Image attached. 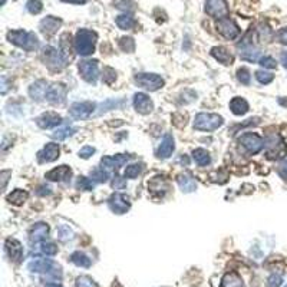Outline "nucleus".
Here are the masks:
<instances>
[{"label": "nucleus", "instance_id": "nucleus-35", "mask_svg": "<svg viewBox=\"0 0 287 287\" xmlns=\"http://www.w3.org/2000/svg\"><path fill=\"white\" fill-rule=\"evenodd\" d=\"M91 178L95 183H106L109 178V172H108V170H105L102 167L95 168L94 171H91Z\"/></svg>", "mask_w": 287, "mask_h": 287}, {"label": "nucleus", "instance_id": "nucleus-59", "mask_svg": "<svg viewBox=\"0 0 287 287\" xmlns=\"http://www.w3.org/2000/svg\"><path fill=\"white\" fill-rule=\"evenodd\" d=\"M46 287H62V286H59V285H52V283H51V285H48Z\"/></svg>", "mask_w": 287, "mask_h": 287}, {"label": "nucleus", "instance_id": "nucleus-26", "mask_svg": "<svg viewBox=\"0 0 287 287\" xmlns=\"http://www.w3.org/2000/svg\"><path fill=\"white\" fill-rule=\"evenodd\" d=\"M177 183L180 185V188L183 190V192H192L197 190V181L190 174H180L177 178Z\"/></svg>", "mask_w": 287, "mask_h": 287}, {"label": "nucleus", "instance_id": "nucleus-14", "mask_svg": "<svg viewBox=\"0 0 287 287\" xmlns=\"http://www.w3.org/2000/svg\"><path fill=\"white\" fill-rule=\"evenodd\" d=\"M66 96V88L62 83H51L46 92V101L49 104L59 105L65 102Z\"/></svg>", "mask_w": 287, "mask_h": 287}, {"label": "nucleus", "instance_id": "nucleus-53", "mask_svg": "<svg viewBox=\"0 0 287 287\" xmlns=\"http://www.w3.org/2000/svg\"><path fill=\"white\" fill-rule=\"evenodd\" d=\"M125 181L119 177V175H115L114 177V181H112V187L115 188V190H119V188H124L125 187Z\"/></svg>", "mask_w": 287, "mask_h": 287}, {"label": "nucleus", "instance_id": "nucleus-23", "mask_svg": "<svg viewBox=\"0 0 287 287\" xmlns=\"http://www.w3.org/2000/svg\"><path fill=\"white\" fill-rule=\"evenodd\" d=\"M49 83L46 80H36L35 83L30 85L29 88V95L32 96V99L35 101H43L46 99V92H48Z\"/></svg>", "mask_w": 287, "mask_h": 287}, {"label": "nucleus", "instance_id": "nucleus-48", "mask_svg": "<svg viewBox=\"0 0 287 287\" xmlns=\"http://www.w3.org/2000/svg\"><path fill=\"white\" fill-rule=\"evenodd\" d=\"M259 62H260V65L263 68H267V69H274V68L277 66L276 60H274L271 56H263Z\"/></svg>", "mask_w": 287, "mask_h": 287}, {"label": "nucleus", "instance_id": "nucleus-24", "mask_svg": "<svg viewBox=\"0 0 287 287\" xmlns=\"http://www.w3.org/2000/svg\"><path fill=\"white\" fill-rule=\"evenodd\" d=\"M174 150H175V144H174L172 135L171 134H165L164 138H162V141H161V144H159V147H158V157L162 158V159L170 158L172 155Z\"/></svg>", "mask_w": 287, "mask_h": 287}, {"label": "nucleus", "instance_id": "nucleus-39", "mask_svg": "<svg viewBox=\"0 0 287 287\" xmlns=\"http://www.w3.org/2000/svg\"><path fill=\"white\" fill-rule=\"evenodd\" d=\"M43 9V4L40 0H29L26 3V10L32 15H39Z\"/></svg>", "mask_w": 287, "mask_h": 287}, {"label": "nucleus", "instance_id": "nucleus-13", "mask_svg": "<svg viewBox=\"0 0 287 287\" xmlns=\"http://www.w3.org/2000/svg\"><path fill=\"white\" fill-rule=\"evenodd\" d=\"M96 109V105L94 102H75L72 104L71 109H69V114L75 118V119H86L89 118Z\"/></svg>", "mask_w": 287, "mask_h": 287}, {"label": "nucleus", "instance_id": "nucleus-41", "mask_svg": "<svg viewBox=\"0 0 287 287\" xmlns=\"http://www.w3.org/2000/svg\"><path fill=\"white\" fill-rule=\"evenodd\" d=\"M115 7L125 10V12H132L135 9V3L132 0H114Z\"/></svg>", "mask_w": 287, "mask_h": 287}, {"label": "nucleus", "instance_id": "nucleus-19", "mask_svg": "<svg viewBox=\"0 0 287 287\" xmlns=\"http://www.w3.org/2000/svg\"><path fill=\"white\" fill-rule=\"evenodd\" d=\"M49 235V226L45 223H36L29 230V240L30 243H43Z\"/></svg>", "mask_w": 287, "mask_h": 287}, {"label": "nucleus", "instance_id": "nucleus-6", "mask_svg": "<svg viewBox=\"0 0 287 287\" xmlns=\"http://www.w3.org/2000/svg\"><path fill=\"white\" fill-rule=\"evenodd\" d=\"M238 142H240V144L243 145V148H244L249 154H251V155L259 154L261 150L264 148V145H266L260 135L253 134V132H246V134H243V135L238 138Z\"/></svg>", "mask_w": 287, "mask_h": 287}, {"label": "nucleus", "instance_id": "nucleus-51", "mask_svg": "<svg viewBox=\"0 0 287 287\" xmlns=\"http://www.w3.org/2000/svg\"><path fill=\"white\" fill-rule=\"evenodd\" d=\"M36 194L40 195V197H45V195H51L52 191H51V187H48V185H40V187L38 188Z\"/></svg>", "mask_w": 287, "mask_h": 287}, {"label": "nucleus", "instance_id": "nucleus-52", "mask_svg": "<svg viewBox=\"0 0 287 287\" xmlns=\"http://www.w3.org/2000/svg\"><path fill=\"white\" fill-rule=\"evenodd\" d=\"M259 35H260L261 39H271V32L267 26H263L261 25L260 29H259Z\"/></svg>", "mask_w": 287, "mask_h": 287}, {"label": "nucleus", "instance_id": "nucleus-58", "mask_svg": "<svg viewBox=\"0 0 287 287\" xmlns=\"http://www.w3.org/2000/svg\"><path fill=\"white\" fill-rule=\"evenodd\" d=\"M63 3H72V4H85L88 0H60Z\"/></svg>", "mask_w": 287, "mask_h": 287}, {"label": "nucleus", "instance_id": "nucleus-42", "mask_svg": "<svg viewBox=\"0 0 287 287\" xmlns=\"http://www.w3.org/2000/svg\"><path fill=\"white\" fill-rule=\"evenodd\" d=\"M256 79L260 82L261 85H267V83L273 82L274 75L270 74V72H266V71H257V72H256Z\"/></svg>", "mask_w": 287, "mask_h": 287}, {"label": "nucleus", "instance_id": "nucleus-32", "mask_svg": "<svg viewBox=\"0 0 287 287\" xmlns=\"http://www.w3.org/2000/svg\"><path fill=\"white\" fill-rule=\"evenodd\" d=\"M78 130H77V128H74V127H68V125H65V127H60V128L55 130V132L52 134V138L53 139H56V141H63V139H66V138L72 136Z\"/></svg>", "mask_w": 287, "mask_h": 287}, {"label": "nucleus", "instance_id": "nucleus-49", "mask_svg": "<svg viewBox=\"0 0 287 287\" xmlns=\"http://www.w3.org/2000/svg\"><path fill=\"white\" fill-rule=\"evenodd\" d=\"M277 172H279V175H280L283 180H286L287 181V155L280 159V162H279V165H277Z\"/></svg>", "mask_w": 287, "mask_h": 287}, {"label": "nucleus", "instance_id": "nucleus-44", "mask_svg": "<svg viewBox=\"0 0 287 287\" xmlns=\"http://www.w3.org/2000/svg\"><path fill=\"white\" fill-rule=\"evenodd\" d=\"M40 251L46 256H55L57 253V247L53 243H40Z\"/></svg>", "mask_w": 287, "mask_h": 287}, {"label": "nucleus", "instance_id": "nucleus-2", "mask_svg": "<svg viewBox=\"0 0 287 287\" xmlns=\"http://www.w3.org/2000/svg\"><path fill=\"white\" fill-rule=\"evenodd\" d=\"M7 39L10 43L25 49L26 52H33L39 49V39L33 32L27 30H10L7 33Z\"/></svg>", "mask_w": 287, "mask_h": 287}, {"label": "nucleus", "instance_id": "nucleus-57", "mask_svg": "<svg viewBox=\"0 0 287 287\" xmlns=\"http://www.w3.org/2000/svg\"><path fill=\"white\" fill-rule=\"evenodd\" d=\"M280 62H282V65L287 68V51H283L282 55H280Z\"/></svg>", "mask_w": 287, "mask_h": 287}, {"label": "nucleus", "instance_id": "nucleus-40", "mask_svg": "<svg viewBox=\"0 0 287 287\" xmlns=\"http://www.w3.org/2000/svg\"><path fill=\"white\" fill-rule=\"evenodd\" d=\"M237 79L243 83V85H250L251 82V75H250V71L247 68H240L237 71Z\"/></svg>", "mask_w": 287, "mask_h": 287}, {"label": "nucleus", "instance_id": "nucleus-9", "mask_svg": "<svg viewBox=\"0 0 287 287\" xmlns=\"http://www.w3.org/2000/svg\"><path fill=\"white\" fill-rule=\"evenodd\" d=\"M204 10L209 16L218 20L223 18H229V4L226 0H206Z\"/></svg>", "mask_w": 287, "mask_h": 287}, {"label": "nucleus", "instance_id": "nucleus-36", "mask_svg": "<svg viewBox=\"0 0 287 287\" xmlns=\"http://www.w3.org/2000/svg\"><path fill=\"white\" fill-rule=\"evenodd\" d=\"M122 104H124V101H118V99H108V101H105L104 104H101L98 114L101 115V114H104V112L109 111V109H115V108H118V106H122Z\"/></svg>", "mask_w": 287, "mask_h": 287}, {"label": "nucleus", "instance_id": "nucleus-20", "mask_svg": "<svg viewBox=\"0 0 287 287\" xmlns=\"http://www.w3.org/2000/svg\"><path fill=\"white\" fill-rule=\"evenodd\" d=\"M128 154H118L115 157H104L101 159V167L105 170H119L130 161Z\"/></svg>", "mask_w": 287, "mask_h": 287}, {"label": "nucleus", "instance_id": "nucleus-17", "mask_svg": "<svg viewBox=\"0 0 287 287\" xmlns=\"http://www.w3.org/2000/svg\"><path fill=\"white\" fill-rule=\"evenodd\" d=\"M59 144H55V142H49L43 147L42 151L38 153V159L39 162L45 164V162H53L59 158Z\"/></svg>", "mask_w": 287, "mask_h": 287}, {"label": "nucleus", "instance_id": "nucleus-3", "mask_svg": "<svg viewBox=\"0 0 287 287\" xmlns=\"http://www.w3.org/2000/svg\"><path fill=\"white\" fill-rule=\"evenodd\" d=\"M27 268L32 273H42L46 276H52L55 279H62L60 267L51 259H35L27 264Z\"/></svg>", "mask_w": 287, "mask_h": 287}, {"label": "nucleus", "instance_id": "nucleus-45", "mask_svg": "<svg viewBox=\"0 0 287 287\" xmlns=\"http://www.w3.org/2000/svg\"><path fill=\"white\" fill-rule=\"evenodd\" d=\"M77 287H98V285L88 276H79L77 279Z\"/></svg>", "mask_w": 287, "mask_h": 287}, {"label": "nucleus", "instance_id": "nucleus-34", "mask_svg": "<svg viewBox=\"0 0 287 287\" xmlns=\"http://www.w3.org/2000/svg\"><path fill=\"white\" fill-rule=\"evenodd\" d=\"M142 171H144V164H132V165H128V167H127L124 175H125V178L135 180Z\"/></svg>", "mask_w": 287, "mask_h": 287}, {"label": "nucleus", "instance_id": "nucleus-54", "mask_svg": "<svg viewBox=\"0 0 287 287\" xmlns=\"http://www.w3.org/2000/svg\"><path fill=\"white\" fill-rule=\"evenodd\" d=\"M277 39H279V42H280V43L287 45V27L282 29V30H279V33H277Z\"/></svg>", "mask_w": 287, "mask_h": 287}, {"label": "nucleus", "instance_id": "nucleus-30", "mask_svg": "<svg viewBox=\"0 0 287 287\" xmlns=\"http://www.w3.org/2000/svg\"><path fill=\"white\" fill-rule=\"evenodd\" d=\"M115 22H116V26L119 27V29H122V30H131L132 27H135V25H136L135 19H134L131 15H128V13L119 15V16L115 19Z\"/></svg>", "mask_w": 287, "mask_h": 287}, {"label": "nucleus", "instance_id": "nucleus-8", "mask_svg": "<svg viewBox=\"0 0 287 287\" xmlns=\"http://www.w3.org/2000/svg\"><path fill=\"white\" fill-rule=\"evenodd\" d=\"M80 77L89 83H95L99 77V69H98V60L95 59H88V60H80L78 65Z\"/></svg>", "mask_w": 287, "mask_h": 287}, {"label": "nucleus", "instance_id": "nucleus-1", "mask_svg": "<svg viewBox=\"0 0 287 287\" xmlns=\"http://www.w3.org/2000/svg\"><path fill=\"white\" fill-rule=\"evenodd\" d=\"M96 33L89 30V29H79L75 35L74 46L75 52L80 56H89L95 52V45H96Z\"/></svg>", "mask_w": 287, "mask_h": 287}, {"label": "nucleus", "instance_id": "nucleus-25", "mask_svg": "<svg viewBox=\"0 0 287 287\" xmlns=\"http://www.w3.org/2000/svg\"><path fill=\"white\" fill-rule=\"evenodd\" d=\"M211 55L215 60H218L223 65H231L233 63V55L229 52L226 48L223 46H215L211 49Z\"/></svg>", "mask_w": 287, "mask_h": 287}, {"label": "nucleus", "instance_id": "nucleus-31", "mask_svg": "<svg viewBox=\"0 0 287 287\" xmlns=\"http://www.w3.org/2000/svg\"><path fill=\"white\" fill-rule=\"evenodd\" d=\"M192 158H194V161H195L200 167H207V165H210V162H211L210 154L206 150H203V148L194 150V151H192Z\"/></svg>", "mask_w": 287, "mask_h": 287}, {"label": "nucleus", "instance_id": "nucleus-47", "mask_svg": "<svg viewBox=\"0 0 287 287\" xmlns=\"http://www.w3.org/2000/svg\"><path fill=\"white\" fill-rule=\"evenodd\" d=\"M102 79H104L105 83H108V85H111L115 79H116V72L112 69V68H105L104 69V77H102Z\"/></svg>", "mask_w": 287, "mask_h": 287}, {"label": "nucleus", "instance_id": "nucleus-37", "mask_svg": "<svg viewBox=\"0 0 287 287\" xmlns=\"http://www.w3.org/2000/svg\"><path fill=\"white\" fill-rule=\"evenodd\" d=\"M119 48L127 53H132L135 51V40L132 38H121Z\"/></svg>", "mask_w": 287, "mask_h": 287}, {"label": "nucleus", "instance_id": "nucleus-38", "mask_svg": "<svg viewBox=\"0 0 287 287\" xmlns=\"http://www.w3.org/2000/svg\"><path fill=\"white\" fill-rule=\"evenodd\" d=\"M95 187L94 181L91 178H86V177H79L77 180V188L78 190H83V191H92Z\"/></svg>", "mask_w": 287, "mask_h": 287}, {"label": "nucleus", "instance_id": "nucleus-43", "mask_svg": "<svg viewBox=\"0 0 287 287\" xmlns=\"http://www.w3.org/2000/svg\"><path fill=\"white\" fill-rule=\"evenodd\" d=\"M57 235L62 241H68V240H72L74 238V233L72 230L68 227V226H60L57 229Z\"/></svg>", "mask_w": 287, "mask_h": 287}, {"label": "nucleus", "instance_id": "nucleus-33", "mask_svg": "<svg viewBox=\"0 0 287 287\" xmlns=\"http://www.w3.org/2000/svg\"><path fill=\"white\" fill-rule=\"evenodd\" d=\"M71 261L74 264H77L78 267H91L92 266V260L85 254V253H80V251H75L71 254Z\"/></svg>", "mask_w": 287, "mask_h": 287}, {"label": "nucleus", "instance_id": "nucleus-4", "mask_svg": "<svg viewBox=\"0 0 287 287\" xmlns=\"http://www.w3.org/2000/svg\"><path fill=\"white\" fill-rule=\"evenodd\" d=\"M224 119L223 116L217 115V114H206L201 112L198 115H195L194 118V130L198 131H215L218 130L220 127H223Z\"/></svg>", "mask_w": 287, "mask_h": 287}, {"label": "nucleus", "instance_id": "nucleus-18", "mask_svg": "<svg viewBox=\"0 0 287 287\" xmlns=\"http://www.w3.org/2000/svg\"><path fill=\"white\" fill-rule=\"evenodd\" d=\"M46 180L55 181V183H62V181H69L72 177V170L68 165H60L57 168H53L49 172H46Z\"/></svg>", "mask_w": 287, "mask_h": 287}, {"label": "nucleus", "instance_id": "nucleus-5", "mask_svg": "<svg viewBox=\"0 0 287 287\" xmlns=\"http://www.w3.org/2000/svg\"><path fill=\"white\" fill-rule=\"evenodd\" d=\"M42 59L46 63V66L49 69H52V71H62L66 66V63H68V60L65 59V56L62 55V52L57 51L53 46H46L43 49Z\"/></svg>", "mask_w": 287, "mask_h": 287}, {"label": "nucleus", "instance_id": "nucleus-7", "mask_svg": "<svg viewBox=\"0 0 287 287\" xmlns=\"http://www.w3.org/2000/svg\"><path fill=\"white\" fill-rule=\"evenodd\" d=\"M135 82L138 86L147 89V91H158L164 86V79L157 74H136L135 75Z\"/></svg>", "mask_w": 287, "mask_h": 287}, {"label": "nucleus", "instance_id": "nucleus-60", "mask_svg": "<svg viewBox=\"0 0 287 287\" xmlns=\"http://www.w3.org/2000/svg\"><path fill=\"white\" fill-rule=\"evenodd\" d=\"M285 287H287V285H286V286H285Z\"/></svg>", "mask_w": 287, "mask_h": 287}, {"label": "nucleus", "instance_id": "nucleus-10", "mask_svg": "<svg viewBox=\"0 0 287 287\" xmlns=\"http://www.w3.org/2000/svg\"><path fill=\"white\" fill-rule=\"evenodd\" d=\"M238 51H240V57L243 60H247V62H256L260 56V51L259 48H256V45H253V42L249 39V36H246L243 39V42H240L237 45Z\"/></svg>", "mask_w": 287, "mask_h": 287}, {"label": "nucleus", "instance_id": "nucleus-15", "mask_svg": "<svg viewBox=\"0 0 287 287\" xmlns=\"http://www.w3.org/2000/svg\"><path fill=\"white\" fill-rule=\"evenodd\" d=\"M134 108L136 112L142 114V115H148L153 112L154 109V104L153 101L150 99V96L147 94H142V92H138L134 95Z\"/></svg>", "mask_w": 287, "mask_h": 287}, {"label": "nucleus", "instance_id": "nucleus-46", "mask_svg": "<svg viewBox=\"0 0 287 287\" xmlns=\"http://www.w3.org/2000/svg\"><path fill=\"white\" fill-rule=\"evenodd\" d=\"M283 283V277L282 274L273 273L268 279H267V287H280Z\"/></svg>", "mask_w": 287, "mask_h": 287}, {"label": "nucleus", "instance_id": "nucleus-21", "mask_svg": "<svg viewBox=\"0 0 287 287\" xmlns=\"http://www.w3.org/2000/svg\"><path fill=\"white\" fill-rule=\"evenodd\" d=\"M36 124L42 128V130H49V128H55L59 124H62V116L55 114V112H46L42 114L38 119Z\"/></svg>", "mask_w": 287, "mask_h": 287}, {"label": "nucleus", "instance_id": "nucleus-11", "mask_svg": "<svg viewBox=\"0 0 287 287\" xmlns=\"http://www.w3.org/2000/svg\"><path fill=\"white\" fill-rule=\"evenodd\" d=\"M108 206L115 214H125L131 207L130 197L122 192H115L109 197Z\"/></svg>", "mask_w": 287, "mask_h": 287}, {"label": "nucleus", "instance_id": "nucleus-56", "mask_svg": "<svg viewBox=\"0 0 287 287\" xmlns=\"http://www.w3.org/2000/svg\"><path fill=\"white\" fill-rule=\"evenodd\" d=\"M7 175H10V171H3L1 172V188H6V183H7Z\"/></svg>", "mask_w": 287, "mask_h": 287}, {"label": "nucleus", "instance_id": "nucleus-55", "mask_svg": "<svg viewBox=\"0 0 287 287\" xmlns=\"http://www.w3.org/2000/svg\"><path fill=\"white\" fill-rule=\"evenodd\" d=\"M7 88H9V86H7V78H6V77H1V89H0V92L4 95V94L7 92Z\"/></svg>", "mask_w": 287, "mask_h": 287}, {"label": "nucleus", "instance_id": "nucleus-16", "mask_svg": "<svg viewBox=\"0 0 287 287\" xmlns=\"http://www.w3.org/2000/svg\"><path fill=\"white\" fill-rule=\"evenodd\" d=\"M6 251L13 263H20L23 259V247L16 238H7L4 243Z\"/></svg>", "mask_w": 287, "mask_h": 287}, {"label": "nucleus", "instance_id": "nucleus-28", "mask_svg": "<svg viewBox=\"0 0 287 287\" xmlns=\"http://www.w3.org/2000/svg\"><path fill=\"white\" fill-rule=\"evenodd\" d=\"M230 109L234 115H244L249 112V102L244 99V98H240V96H235L231 99L230 102Z\"/></svg>", "mask_w": 287, "mask_h": 287}, {"label": "nucleus", "instance_id": "nucleus-12", "mask_svg": "<svg viewBox=\"0 0 287 287\" xmlns=\"http://www.w3.org/2000/svg\"><path fill=\"white\" fill-rule=\"evenodd\" d=\"M217 30L229 40H234L240 35V27L237 26L233 19L230 18H223L217 22Z\"/></svg>", "mask_w": 287, "mask_h": 287}, {"label": "nucleus", "instance_id": "nucleus-29", "mask_svg": "<svg viewBox=\"0 0 287 287\" xmlns=\"http://www.w3.org/2000/svg\"><path fill=\"white\" fill-rule=\"evenodd\" d=\"M27 197H29V194H27L26 191L18 188V190H15L12 194L7 195V201H9L10 204H13V206H22V204L27 200Z\"/></svg>", "mask_w": 287, "mask_h": 287}, {"label": "nucleus", "instance_id": "nucleus-22", "mask_svg": "<svg viewBox=\"0 0 287 287\" xmlns=\"http://www.w3.org/2000/svg\"><path fill=\"white\" fill-rule=\"evenodd\" d=\"M60 26H62V20L59 18H55V16H48V18L42 19L40 23H39V29L45 36L55 35Z\"/></svg>", "mask_w": 287, "mask_h": 287}, {"label": "nucleus", "instance_id": "nucleus-27", "mask_svg": "<svg viewBox=\"0 0 287 287\" xmlns=\"http://www.w3.org/2000/svg\"><path fill=\"white\" fill-rule=\"evenodd\" d=\"M221 287H244V282L238 273L230 271V273L224 274V277L221 280Z\"/></svg>", "mask_w": 287, "mask_h": 287}, {"label": "nucleus", "instance_id": "nucleus-50", "mask_svg": "<svg viewBox=\"0 0 287 287\" xmlns=\"http://www.w3.org/2000/svg\"><path fill=\"white\" fill-rule=\"evenodd\" d=\"M95 154V148L94 147H83L80 151H79V157L83 158V159H88Z\"/></svg>", "mask_w": 287, "mask_h": 287}]
</instances>
